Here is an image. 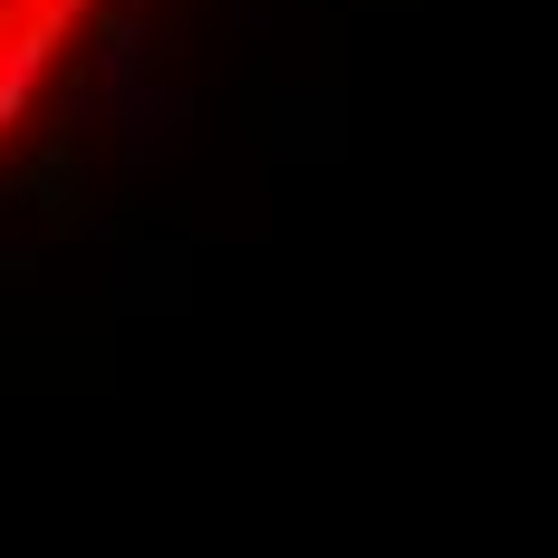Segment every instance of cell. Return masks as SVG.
<instances>
[{
    "label": "cell",
    "instance_id": "cell-1",
    "mask_svg": "<svg viewBox=\"0 0 558 558\" xmlns=\"http://www.w3.org/2000/svg\"><path fill=\"white\" fill-rule=\"evenodd\" d=\"M87 10H97V0H0V135L29 116V97L49 87L58 49L77 39Z\"/></svg>",
    "mask_w": 558,
    "mask_h": 558
}]
</instances>
